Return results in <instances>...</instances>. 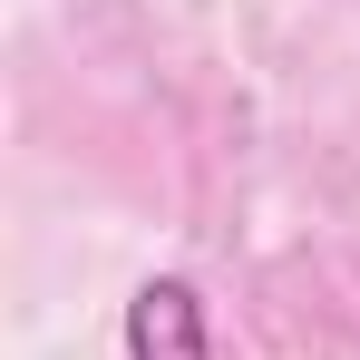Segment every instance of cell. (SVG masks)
<instances>
[{
    "label": "cell",
    "instance_id": "1",
    "mask_svg": "<svg viewBox=\"0 0 360 360\" xmlns=\"http://www.w3.org/2000/svg\"><path fill=\"white\" fill-rule=\"evenodd\" d=\"M127 360H214V341H205V302H195V283H146V292L127 302Z\"/></svg>",
    "mask_w": 360,
    "mask_h": 360
}]
</instances>
